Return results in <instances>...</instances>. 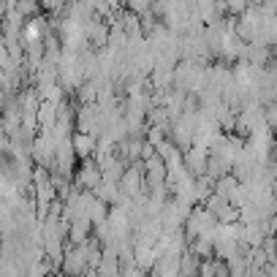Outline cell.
<instances>
[{
	"label": "cell",
	"instance_id": "cell-1",
	"mask_svg": "<svg viewBox=\"0 0 277 277\" xmlns=\"http://www.w3.org/2000/svg\"><path fill=\"white\" fill-rule=\"evenodd\" d=\"M73 150H76V155L79 158H90L95 150H98V144H95V136L93 133H76L73 136Z\"/></svg>",
	"mask_w": 277,
	"mask_h": 277
}]
</instances>
